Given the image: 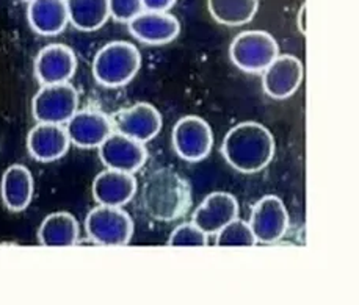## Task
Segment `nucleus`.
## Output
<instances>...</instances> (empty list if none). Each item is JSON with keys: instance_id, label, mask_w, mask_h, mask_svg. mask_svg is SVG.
Masks as SVG:
<instances>
[{"instance_id": "nucleus-1", "label": "nucleus", "mask_w": 359, "mask_h": 305, "mask_svg": "<svg viewBox=\"0 0 359 305\" xmlns=\"http://www.w3.org/2000/svg\"><path fill=\"white\" fill-rule=\"evenodd\" d=\"M222 154L229 166L243 174L265 169L275 157V138L265 125L242 122L226 134Z\"/></svg>"}, {"instance_id": "nucleus-2", "label": "nucleus", "mask_w": 359, "mask_h": 305, "mask_svg": "<svg viewBox=\"0 0 359 305\" xmlns=\"http://www.w3.org/2000/svg\"><path fill=\"white\" fill-rule=\"evenodd\" d=\"M142 202L152 220L176 221L187 213L191 205L190 183L170 168L156 169L144 180Z\"/></svg>"}, {"instance_id": "nucleus-3", "label": "nucleus", "mask_w": 359, "mask_h": 305, "mask_svg": "<svg viewBox=\"0 0 359 305\" xmlns=\"http://www.w3.org/2000/svg\"><path fill=\"white\" fill-rule=\"evenodd\" d=\"M142 55L129 41H111L97 52L93 62V76L105 88H119L137 76Z\"/></svg>"}, {"instance_id": "nucleus-4", "label": "nucleus", "mask_w": 359, "mask_h": 305, "mask_svg": "<svg viewBox=\"0 0 359 305\" xmlns=\"http://www.w3.org/2000/svg\"><path fill=\"white\" fill-rule=\"evenodd\" d=\"M85 229L99 246H126L134 235V220L121 207L99 205L86 216Z\"/></svg>"}, {"instance_id": "nucleus-5", "label": "nucleus", "mask_w": 359, "mask_h": 305, "mask_svg": "<svg viewBox=\"0 0 359 305\" xmlns=\"http://www.w3.org/2000/svg\"><path fill=\"white\" fill-rule=\"evenodd\" d=\"M279 55L276 39L267 31L248 30L234 38L229 48L231 62L250 74L264 72Z\"/></svg>"}, {"instance_id": "nucleus-6", "label": "nucleus", "mask_w": 359, "mask_h": 305, "mask_svg": "<svg viewBox=\"0 0 359 305\" xmlns=\"http://www.w3.org/2000/svg\"><path fill=\"white\" fill-rule=\"evenodd\" d=\"M79 110V92L71 83L43 85L32 102L36 122L66 124Z\"/></svg>"}, {"instance_id": "nucleus-7", "label": "nucleus", "mask_w": 359, "mask_h": 305, "mask_svg": "<svg viewBox=\"0 0 359 305\" xmlns=\"http://www.w3.org/2000/svg\"><path fill=\"white\" fill-rule=\"evenodd\" d=\"M214 134L210 125L199 116H185L172 129V148L185 162L196 163L210 154Z\"/></svg>"}, {"instance_id": "nucleus-8", "label": "nucleus", "mask_w": 359, "mask_h": 305, "mask_svg": "<svg viewBox=\"0 0 359 305\" xmlns=\"http://www.w3.org/2000/svg\"><path fill=\"white\" fill-rule=\"evenodd\" d=\"M250 227L257 243L273 244L289 229V213L278 196H264L251 211Z\"/></svg>"}, {"instance_id": "nucleus-9", "label": "nucleus", "mask_w": 359, "mask_h": 305, "mask_svg": "<svg viewBox=\"0 0 359 305\" xmlns=\"http://www.w3.org/2000/svg\"><path fill=\"white\" fill-rule=\"evenodd\" d=\"M97 149L99 158L105 166L109 169L129 172V174L142 169L148 160V149L144 143L118 134V132L105 138V141Z\"/></svg>"}, {"instance_id": "nucleus-10", "label": "nucleus", "mask_w": 359, "mask_h": 305, "mask_svg": "<svg viewBox=\"0 0 359 305\" xmlns=\"http://www.w3.org/2000/svg\"><path fill=\"white\" fill-rule=\"evenodd\" d=\"M111 125L118 134L148 143L162 130V116L154 105L140 102L115 113Z\"/></svg>"}, {"instance_id": "nucleus-11", "label": "nucleus", "mask_w": 359, "mask_h": 305, "mask_svg": "<svg viewBox=\"0 0 359 305\" xmlns=\"http://www.w3.org/2000/svg\"><path fill=\"white\" fill-rule=\"evenodd\" d=\"M303 82V63L294 55H278L264 71L265 94L276 101L294 96Z\"/></svg>"}, {"instance_id": "nucleus-12", "label": "nucleus", "mask_w": 359, "mask_h": 305, "mask_svg": "<svg viewBox=\"0 0 359 305\" xmlns=\"http://www.w3.org/2000/svg\"><path fill=\"white\" fill-rule=\"evenodd\" d=\"M128 24L130 35L149 45L168 44L175 41L181 33V24L177 17L168 11L143 10Z\"/></svg>"}, {"instance_id": "nucleus-13", "label": "nucleus", "mask_w": 359, "mask_h": 305, "mask_svg": "<svg viewBox=\"0 0 359 305\" xmlns=\"http://www.w3.org/2000/svg\"><path fill=\"white\" fill-rule=\"evenodd\" d=\"M66 134L69 141L81 149L99 148L110 134H113L111 119L99 110L76 111L66 122Z\"/></svg>"}, {"instance_id": "nucleus-14", "label": "nucleus", "mask_w": 359, "mask_h": 305, "mask_svg": "<svg viewBox=\"0 0 359 305\" xmlns=\"http://www.w3.org/2000/svg\"><path fill=\"white\" fill-rule=\"evenodd\" d=\"M77 69L74 50L65 44H49L35 58V76L41 85L68 82Z\"/></svg>"}, {"instance_id": "nucleus-15", "label": "nucleus", "mask_w": 359, "mask_h": 305, "mask_svg": "<svg viewBox=\"0 0 359 305\" xmlns=\"http://www.w3.org/2000/svg\"><path fill=\"white\" fill-rule=\"evenodd\" d=\"M69 146V136L62 124L38 122L27 136L29 154L41 163L60 160L68 154Z\"/></svg>"}, {"instance_id": "nucleus-16", "label": "nucleus", "mask_w": 359, "mask_h": 305, "mask_svg": "<svg viewBox=\"0 0 359 305\" xmlns=\"http://www.w3.org/2000/svg\"><path fill=\"white\" fill-rule=\"evenodd\" d=\"M238 216V202L231 193L217 191L204 199L195 210L191 221L204 234L215 235L226 224Z\"/></svg>"}, {"instance_id": "nucleus-17", "label": "nucleus", "mask_w": 359, "mask_h": 305, "mask_svg": "<svg viewBox=\"0 0 359 305\" xmlns=\"http://www.w3.org/2000/svg\"><path fill=\"white\" fill-rule=\"evenodd\" d=\"M137 193V178L129 172L107 169L93 182V197L99 205L123 207Z\"/></svg>"}, {"instance_id": "nucleus-18", "label": "nucleus", "mask_w": 359, "mask_h": 305, "mask_svg": "<svg viewBox=\"0 0 359 305\" xmlns=\"http://www.w3.org/2000/svg\"><path fill=\"white\" fill-rule=\"evenodd\" d=\"M33 176L24 164H13L4 172L0 183V194L5 207L13 213H19L29 207L33 199Z\"/></svg>"}, {"instance_id": "nucleus-19", "label": "nucleus", "mask_w": 359, "mask_h": 305, "mask_svg": "<svg viewBox=\"0 0 359 305\" xmlns=\"http://www.w3.org/2000/svg\"><path fill=\"white\" fill-rule=\"evenodd\" d=\"M27 19L38 35L55 36L69 22L66 0H29Z\"/></svg>"}, {"instance_id": "nucleus-20", "label": "nucleus", "mask_w": 359, "mask_h": 305, "mask_svg": "<svg viewBox=\"0 0 359 305\" xmlns=\"http://www.w3.org/2000/svg\"><path fill=\"white\" fill-rule=\"evenodd\" d=\"M81 236V227L74 216L68 211H55L41 222L38 229V240L46 248L74 246Z\"/></svg>"}, {"instance_id": "nucleus-21", "label": "nucleus", "mask_w": 359, "mask_h": 305, "mask_svg": "<svg viewBox=\"0 0 359 305\" xmlns=\"http://www.w3.org/2000/svg\"><path fill=\"white\" fill-rule=\"evenodd\" d=\"M69 22L77 30L95 31L110 17L109 0H66Z\"/></svg>"}, {"instance_id": "nucleus-22", "label": "nucleus", "mask_w": 359, "mask_h": 305, "mask_svg": "<svg viewBox=\"0 0 359 305\" xmlns=\"http://www.w3.org/2000/svg\"><path fill=\"white\" fill-rule=\"evenodd\" d=\"M208 5L217 22L238 27L252 21L259 8V0H208Z\"/></svg>"}, {"instance_id": "nucleus-23", "label": "nucleus", "mask_w": 359, "mask_h": 305, "mask_svg": "<svg viewBox=\"0 0 359 305\" xmlns=\"http://www.w3.org/2000/svg\"><path fill=\"white\" fill-rule=\"evenodd\" d=\"M217 246L222 248H251L256 246V238L248 222L243 220H232L217 232Z\"/></svg>"}, {"instance_id": "nucleus-24", "label": "nucleus", "mask_w": 359, "mask_h": 305, "mask_svg": "<svg viewBox=\"0 0 359 305\" xmlns=\"http://www.w3.org/2000/svg\"><path fill=\"white\" fill-rule=\"evenodd\" d=\"M208 234L191 224H182L172 230L170 235L168 246L171 248H204L209 244Z\"/></svg>"}, {"instance_id": "nucleus-25", "label": "nucleus", "mask_w": 359, "mask_h": 305, "mask_svg": "<svg viewBox=\"0 0 359 305\" xmlns=\"http://www.w3.org/2000/svg\"><path fill=\"white\" fill-rule=\"evenodd\" d=\"M110 16L119 22H129L143 11L142 0H109Z\"/></svg>"}, {"instance_id": "nucleus-26", "label": "nucleus", "mask_w": 359, "mask_h": 305, "mask_svg": "<svg viewBox=\"0 0 359 305\" xmlns=\"http://www.w3.org/2000/svg\"><path fill=\"white\" fill-rule=\"evenodd\" d=\"M143 8L149 11H168L175 6L176 0H142Z\"/></svg>"}, {"instance_id": "nucleus-27", "label": "nucleus", "mask_w": 359, "mask_h": 305, "mask_svg": "<svg viewBox=\"0 0 359 305\" xmlns=\"http://www.w3.org/2000/svg\"><path fill=\"white\" fill-rule=\"evenodd\" d=\"M298 29H300V31L306 33V5H302L300 11H298Z\"/></svg>"}, {"instance_id": "nucleus-28", "label": "nucleus", "mask_w": 359, "mask_h": 305, "mask_svg": "<svg viewBox=\"0 0 359 305\" xmlns=\"http://www.w3.org/2000/svg\"><path fill=\"white\" fill-rule=\"evenodd\" d=\"M27 2H29V0H27Z\"/></svg>"}]
</instances>
